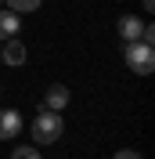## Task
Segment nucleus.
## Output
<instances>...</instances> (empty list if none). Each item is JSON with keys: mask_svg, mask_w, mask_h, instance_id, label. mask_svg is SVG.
<instances>
[{"mask_svg": "<svg viewBox=\"0 0 155 159\" xmlns=\"http://www.w3.org/2000/svg\"><path fill=\"white\" fill-rule=\"evenodd\" d=\"M123 58H126V65H130L137 76H148V72L155 69V47H152V43H144V40H130Z\"/></svg>", "mask_w": 155, "mask_h": 159, "instance_id": "nucleus-1", "label": "nucleus"}, {"mask_svg": "<svg viewBox=\"0 0 155 159\" xmlns=\"http://www.w3.org/2000/svg\"><path fill=\"white\" fill-rule=\"evenodd\" d=\"M61 130H65V123H61L58 112H51V109H40V116L33 119V138L40 145H54L61 138Z\"/></svg>", "mask_w": 155, "mask_h": 159, "instance_id": "nucleus-2", "label": "nucleus"}, {"mask_svg": "<svg viewBox=\"0 0 155 159\" xmlns=\"http://www.w3.org/2000/svg\"><path fill=\"white\" fill-rule=\"evenodd\" d=\"M0 61H4V65H15V69L25 65V43H22L18 36L4 40V43H0Z\"/></svg>", "mask_w": 155, "mask_h": 159, "instance_id": "nucleus-3", "label": "nucleus"}, {"mask_svg": "<svg viewBox=\"0 0 155 159\" xmlns=\"http://www.w3.org/2000/svg\"><path fill=\"white\" fill-rule=\"evenodd\" d=\"M69 105V87L65 83H51L43 90V101H40V109H51V112H61Z\"/></svg>", "mask_w": 155, "mask_h": 159, "instance_id": "nucleus-4", "label": "nucleus"}, {"mask_svg": "<svg viewBox=\"0 0 155 159\" xmlns=\"http://www.w3.org/2000/svg\"><path fill=\"white\" fill-rule=\"evenodd\" d=\"M18 130H22V116H18V109H0V141L18 138Z\"/></svg>", "mask_w": 155, "mask_h": 159, "instance_id": "nucleus-5", "label": "nucleus"}, {"mask_svg": "<svg viewBox=\"0 0 155 159\" xmlns=\"http://www.w3.org/2000/svg\"><path fill=\"white\" fill-rule=\"evenodd\" d=\"M18 33H22V15H15L11 7H0V43L18 36Z\"/></svg>", "mask_w": 155, "mask_h": 159, "instance_id": "nucleus-6", "label": "nucleus"}, {"mask_svg": "<svg viewBox=\"0 0 155 159\" xmlns=\"http://www.w3.org/2000/svg\"><path fill=\"white\" fill-rule=\"evenodd\" d=\"M141 29H144V22L137 18V15H123L119 18V36L130 43V40H141Z\"/></svg>", "mask_w": 155, "mask_h": 159, "instance_id": "nucleus-7", "label": "nucleus"}, {"mask_svg": "<svg viewBox=\"0 0 155 159\" xmlns=\"http://www.w3.org/2000/svg\"><path fill=\"white\" fill-rule=\"evenodd\" d=\"M4 4H7V7L15 11V15H29V11H36L40 4H43V0H4Z\"/></svg>", "mask_w": 155, "mask_h": 159, "instance_id": "nucleus-8", "label": "nucleus"}, {"mask_svg": "<svg viewBox=\"0 0 155 159\" xmlns=\"http://www.w3.org/2000/svg\"><path fill=\"white\" fill-rule=\"evenodd\" d=\"M11 159H43L36 148H29V145H18V148L11 152Z\"/></svg>", "mask_w": 155, "mask_h": 159, "instance_id": "nucleus-9", "label": "nucleus"}, {"mask_svg": "<svg viewBox=\"0 0 155 159\" xmlns=\"http://www.w3.org/2000/svg\"><path fill=\"white\" fill-rule=\"evenodd\" d=\"M112 159H144V156H141V152H134V148H119Z\"/></svg>", "mask_w": 155, "mask_h": 159, "instance_id": "nucleus-10", "label": "nucleus"}, {"mask_svg": "<svg viewBox=\"0 0 155 159\" xmlns=\"http://www.w3.org/2000/svg\"><path fill=\"white\" fill-rule=\"evenodd\" d=\"M144 4V11H155V0H141Z\"/></svg>", "mask_w": 155, "mask_h": 159, "instance_id": "nucleus-11", "label": "nucleus"}, {"mask_svg": "<svg viewBox=\"0 0 155 159\" xmlns=\"http://www.w3.org/2000/svg\"><path fill=\"white\" fill-rule=\"evenodd\" d=\"M0 4H4V0H0Z\"/></svg>", "mask_w": 155, "mask_h": 159, "instance_id": "nucleus-12", "label": "nucleus"}]
</instances>
